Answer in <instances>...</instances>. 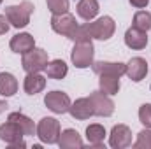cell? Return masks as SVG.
I'll return each instance as SVG.
<instances>
[{
	"instance_id": "1",
	"label": "cell",
	"mask_w": 151,
	"mask_h": 149,
	"mask_svg": "<svg viewBox=\"0 0 151 149\" xmlns=\"http://www.w3.org/2000/svg\"><path fill=\"white\" fill-rule=\"evenodd\" d=\"M34 4L28 2V0H23L19 4H14V5H7L5 7V18L9 21L11 27L14 28H25L28 23H30V18L34 14Z\"/></svg>"
},
{
	"instance_id": "2",
	"label": "cell",
	"mask_w": 151,
	"mask_h": 149,
	"mask_svg": "<svg viewBox=\"0 0 151 149\" xmlns=\"http://www.w3.org/2000/svg\"><path fill=\"white\" fill-rule=\"evenodd\" d=\"M70 62L76 69H88L95 62V46L93 40H83L74 42V47L70 51Z\"/></svg>"
},
{
	"instance_id": "3",
	"label": "cell",
	"mask_w": 151,
	"mask_h": 149,
	"mask_svg": "<svg viewBox=\"0 0 151 149\" xmlns=\"http://www.w3.org/2000/svg\"><path fill=\"white\" fill-rule=\"evenodd\" d=\"M60 133H62V126H60V121L56 117H42L35 126V135L42 144H58V139H60Z\"/></svg>"
},
{
	"instance_id": "4",
	"label": "cell",
	"mask_w": 151,
	"mask_h": 149,
	"mask_svg": "<svg viewBox=\"0 0 151 149\" xmlns=\"http://www.w3.org/2000/svg\"><path fill=\"white\" fill-rule=\"evenodd\" d=\"M88 23V30L91 39L97 40H109L116 32V23L111 16H100L95 18L93 21H86Z\"/></svg>"
},
{
	"instance_id": "5",
	"label": "cell",
	"mask_w": 151,
	"mask_h": 149,
	"mask_svg": "<svg viewBox=\"0 0 151 149\" xmlns=\"http://www.w3.org/2000/svg\"><path fill=\"white\" fill-rule=\"evenodd\" d=\"M47 62H49L47 51L40 47H34L32 51L21 54V67L25 72H42L46 70Z\"/></svg>"
},
{
	"instance_id": "6",
	"label": "cell",
	"mask_w": 151,
	"mask_h": 149,
	"mask_svg": "<svg viewBox=\"0 0 151 149\" xmlns=\"http://www.w3.org/2000/svg\"><path fill=\"white\" fill-rule=\"evenodd\" d=\"M0 140L11 148H25V133L14 121H5L0 125Z\"/></svg>"
},
{
	"instance_id": "7",
	"label": "cell",
	"mask_w": 151,
	"mask_h": 149,
	"mask_svg": "<svg viewBox=\"0 0 151 149\" xmlns=\"http://www.w3.org/2000/svg\"><path fill=\"white\" fill-rule=\"evenodd\" d=\"M70 97L65 93V91H60V90H53V91H47L44 95V105L55 114H65L70 109Z\"/></svg>"
},
{
	"instance_id": "8",
	"label": "cell",
	"mask_w": 151,
	"mask_h": 149,
	"mask_svg": "<svg viewBox=\"0 0 151 149\" xmlns=\"http://www.w3.org/2000/svg\"><path fill=\"white\" fill-rule=\"evenodd\" d=\"M76 27H77V21H76V16L70 12H63V14H53L51 16V28L55 34L62 35V37L70 39V35L74 34Z\"/></svg>"
},
{
	"instance_id": "9",
	"label": "cell",
	"mask_w": 151,
	"mask_h": 149,
	"mask_svg": "<svg viewBox=\"0 0 151 149\" xmlns=\"http://www.w3.org/2000/svg\"><path fill=\"white\" fill-rule=\"evenodd\" d=\"M90 100L93 105V112L99 117H111L114 114V102L109 95H106L104 91H93L90 93Z\"/></svg>"
},
{
	"instance_id": "10",
	"label": "cell",
	"mask_w": 151,
	"mask_h": 149,
	"mask_svg": "<svg viewBox=\"0 0 151 149\" xmlns=\"http://www.w3.org/2000/svg\"><path fill=\"white\" fill-rule=\"evenodd\" d=\"M109 146L113 149H127L132 146V130L128 125L118 123L111 128L109 133Z\"/></svg>"
},
{
	"instance_id": "11",
	"label": "cell",
	"mask_w": 151,
	"mask_h": 149,
	"mask_svg": "<svg viewBox=\"0 0 151 149\" xmlns=\"http://www.w3.org/2000/svg\"><path fill=\"white\" fill-rule=\"evenodd\" d=\"M148 69H150V63L142 56H134L127 63V72H125V75H128V79L134 81V82H141L148 75Z\"/></svg>"
},
{
	"instance_id": "12",
	"label": "cell",
	"mask_w": 151,
	"mask_h": 149,
	"mask_svg": "<svg viewBox=\"0 0 151 149\" xmlns=\"http://www.w3.org/2000/svg\"><path fill=\"white\" fill-rule=\"evenodd\" d=\"M9 47L16 54H25V53H28V51H32L35 47V39H34L32 34H28V32H19L14 37H11Z\"/></svg>"
},
{
	"instance_id": "13",
	"label": "cell",
	"mask_w": 151,
	"mask_h": 149,
	"mask_svg": "<svg viewBox=\"0 0 151 149\" xmlns=\"http://www.w3.org/2000/svg\"><path fill=\"white\" fill-rule=\"evenodd\" d=\"M93 72L97 75H116V77H121L127 72V63H121V62H93L91 65Z\"/></svg>"
},
{
	"instance_id": "14",
	"label": "cell",
	"mask_w": 151,
	"mask_h": 149,
	"mask_svg": "<svg viewBox=\"0 0 151 149\" xmlns=\"http://www.w3.org/2000/svg\"><path fill=\"white\" fill-rule=\"evenodd\" d=\"M69 114L74 119H79V121H84V119H90L91 116H95L90 97H83V98H77L76 102H72L70 109H69Z\"/></svg>"
},
{
	"instance_id": "15",
	"label": "cell",
	"mask_w": 151,
	"mask_h": 149,
	"mask_svg": "<svg viewBox=\"0 0 151 149\" xmlns=\"http://www.w3.org/2000/svg\"><path fill=\"white\" fill-rule=\"evenodd\" d=\"M125 46L134 51H141L148 46V32H142L135 27H130L125 32Z\"/></svg>"
},
{
	"instance_id": "16",
	"label": "cell",
	"mask_w": 151,
	"mask_h": 149,
	"mask_svg": "<svg viewBox=\"0 0 151 149\" xmlns=\"http://www.w3.org/2000/svg\"><path fill=\"white\" fill-rule=\"evenodd\" d=\"M46 88V77L40 72H27L23 79V90L27 95H37Z\"/></svg>"
},
{
	"instance_id": "17",
	"label": "cell",
	"mask_w": 151,
	"mask_h": 149,
	"mask_svg": "<svg viewBox=\"0 0 151 149\" xmlns=\"http://www.w3.org/2000/svg\"><path fill=\"white\" fill-rule=\"evenodd\" d=\"M58 146L62 149H76V148H83L84 146V140H83V137L79 135L77 130H74V128H65L60 133Z\"/></svg>"
},
{
	"instance_id": "18",
	"label": "cell",
	"mask_w": 151,
	"mask_h": 149,
	"mask_svg": "<svg viewBox=\"0 0 151 149\" xmlns=\"http://www.w3.org/2000/svg\"><path fill=\"white\" fill-rule=\"evenodd\" d=\"M77 16L84 21H93L97 16H99V11H100V5H99V0H79L77 2Z\"/></svg>"
},
{
	"instance_id": "19",
	"label": "cell",
	"mask_w": 151,
	"mask_h": 149,
	"mask_svg": "<svg viewBox=\"0 0 151 149\" xmlns=\"http://www.w3.org/2000/svg\"><path fill=\"white\" fill-rule=\"evenodd\" d=\"M84 133H86V140H88L90 146H93V148H102L104 146V139H106L107 132H106V128L100 123L88 125Z\"/></svg>"
},
{
	"instance_id": "20",
	"label": "cell",
	"mask_w": 151,
	"mask_h": 149,
	"mask_svg": "<svg viewBox=\"0 0 151 149\" xmlns=\"http://www.w3.org/2000/svg\"><path fill=\"white\" fill-rule=\"evenodd\" d=\"M18 88H19V84H18V79L14 77V74H11V72H0V95L2 97L9 98V97L16 95Z\"/></svg>"
},
{
	"instance_id": "21",
	"label": "cell",
	"mask_w": 151,
	"mask_h": 149,
	"mask_svg": "<svg viewBox=\"0 0 151 149\" xmlns=\"http://www.w3.org/2000/svg\"><path fill=\"white\" fill-rule=\"evenodd\" d=\"M7 119H9V121H14V123L23 130L25 137L35 135V126H37V125H35V123H34V119H30L27 114H23V112H11Z\"/></svg>"
},
{
	"instance_id": "22",
	"label": "cell",
	"mask_w": 151,
	"mask_h": 149,
	"mask_svg": "<svg viewBox=\"0 0 151 149\" xmlns=\"http://www.w3.org/2000/svg\"><path fill=\"white\" fill-rule=\"evenodd\" d=\"M46 74H47L49 79L62 81L63 77H67V74H69V65L63 60H60V58L49 60L47 62V67H46Z\"/></svg>"
},
{
	"instance_id": "23",
	"label": "cell",
	"mask_w": 151,
	"mask_h": 149,
	"mask_svg": "<svg viewBox=\"0 0 151 149\" xmlns=\"http://www.w3.org/2000/svg\"><path fill=\"white\" fill-rule=\"evenodd\" d=\"M99 88L100 91H104L106 95L113 97V95H118L119 88H121V82H119V77L116 75H99Z\"/></svg>"
},
{
	"instance_id": "24",
	"label": "cell",
	"mask_w": 151,
	"mask_h": 149,
	"mask_svg": "<svg viewBox=\"0 0 151 149\" xmlns=\"http://www.w3.org/2000/svg\"><path fill=\"white\" fill-rule=\"evenodd\" d=\"M132 27H135V28H139L142 32H150L151 30V12L150 11H144V9L137 11L134 14V19H132Z\"/></svg>"
},
{
	"instance_id": "25",
	"label": "cell",
	"mask_w": 151,
	"mask_h": 149,
	"mask_svg": "<svg viewBox=\"0 0 151 149\" xmlns=\"http://www.w3.org/2000/svg\"><path fill=\"white\" fill-rule=\"evenodd\" d=\"M135 149H151V128H144L137 133L135 142H132Z\"/></svg>"
},
{
	"instance_id": "26",
	"label": "cell",
	"mask_w": 151,
	"mask_h": 149,
	"mask_svg": "<svg viewBox=\"0 0 151 149\" xmlns=\"http://www.w3.org/2000/svg\"><path fill=\"white\" fill-rule=\"evenodd\" d=\"M46 5L51 14H63V12H69L70 0H46Z\"/></svg>"
},
{
	"instance_id": "27",
	"label": "cell",
	"mask_w": 151,
	"mask_h": 149,
	"mask_svg": "<svg viewBox=\"0 0 151 149\" xmlns=\"http://www.w3.org/2000/svg\"><path fill=\"white\" fill-rule=\"evenodd\" d=\"M72 42H83V40H93L90 35V30H88V23H83V25H77L74 30V34L70 35Z\"/></svg>"
},
{
	"instance_id": "28",
	"label": "cell",
	"mask_w": 151,
	"mask_h": 149,
	"mask_svg": "<svg viewBox=\"0 0 151 149\" xmlns=\"http://www.w3.org/2000/svg\"><path fill=\"white\" fill-rule=\"evenodd\" d=\"M139 121L144 128H151V104H142L139 107Z\"/></svg>"
},
{
	"instance_id": "29",
	"label": "cell",
	"mask_w": 151,
	"mask_h": 149,
	"mask_svg": "<svg viewBox=\"0 0 151 149\" xmlns=\"http://www.w3.org/2000/svg\"><path fill=\"white\" fill-rule=\"evenodd\" d=\"M9 28H11V25H9V21H7L5 14H0V35L7 34V32H9Z\"/></svg>"
},
{
	"instance_id": "30",
	"label": "cell",
	"mask_w": 151,
	"mask_h": 149,
	"mask_svg": "<svg viewBox=\"0 0 151 149\" xmlns=\"http://www.w3.org/2000/svg\"><path fill=\"white\" fill-rule=\"evenodd\" d=\"M128 2H130L132 7H135V9H146L148 4H150V0H128Z\"/></svg>"
},
{
	"instance_id": "31",
	"label": "cell",
	"mask_w": 151,
	"mask_h": 149,
	"mask_svg": "<svg viewBox=\"0 0 151 149\" xmlns=\"http://www.w3.org/2000/svg\"><path fill=\"white\" fill-rule=\"evenodd\" d=\"M7 107H9V105H7V102H5V100H0V114H2V112H5Z\"/></svg>"
},
{
	"instance_id": "32",
	"label": "cell",
	"mask_w": 151,
	"mask_h": 149,
	"mask_svg": "<svg viewBox=\"0 0 151 149\" xmlns=\"http://www.w3.org/2000/svg\"><path fill=\"white\" fill-rule=\"evenodd\" d=\"M2 2H4V0H0V4H2Z\"/></svg>"
}]
</instances>
